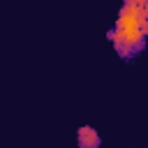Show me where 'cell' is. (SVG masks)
Returning a JSON list of instances; mask_svg holds the SVG:
<instances>
[{
    "label": "cell",
    "instance_id": "cell-2",
    "mask_svg": "<svg viewBox=\"0 0 148 148\" xmlns=\"http://www.w3.org/2000/svg\"><path fill=\"white\" fill-rule=\"evenodd\" d=\"M139 2H141V5H143V2H146V0H139Z\"/></svg>",
    "mask_w": 148,
    "mask_h": 148
},
{
    "label": "cell",
    "instance_id": "cell-1",
    "mask_svg": "<svg viewBox=\"0 0 148 148\" xmlns=\"http://www.w3.org/2000/svg\"><path fill=\"white\" fill-rule=\"evenodd\" d=\"M76 143H79V148H99L102 139H99V134H97L95 127L83 125V127H79V132H76Z\"/></svg>",
    "mask_w": 148,
    "mask_h": 148
}]
</instances>
